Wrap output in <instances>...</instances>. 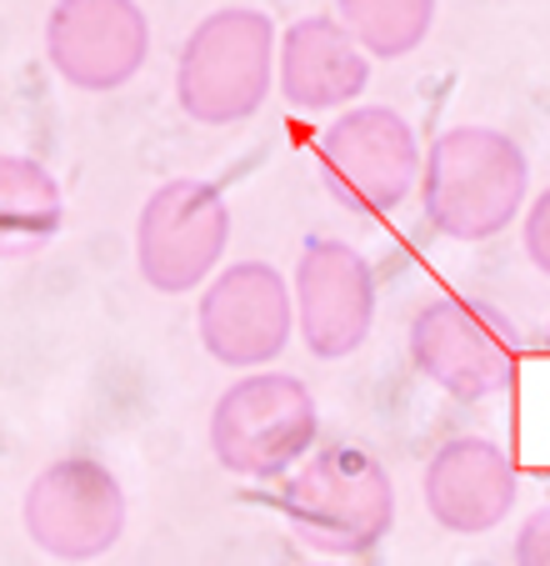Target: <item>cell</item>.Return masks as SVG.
<instances>
[{"instance_id": "cell-14", "label": "cell", "mask_w": 550, "mask_h": 566, "mask_svg": "<svg viewBox=\"0 0 550 566\" xmlns=\"http://www.w3.org/2000/svg\"><path fill=\"white\" fill-rule=\"evenodd\" d=\"M65 226L61 181L35 156H0V261L45 251Z\"/></svg>"}, {"instance_id": "cell-5", "label": "cell", "mask_w": 550, "mask_h": 566, "mask_svg": "<svg viewBox=\"0 0 550 566\" xmlns=\"http://www.w3.org/2000/svg\"><path fill=\"white\" fill-rule=\"evenodd\" d=\"M411 361L455 401H486L516 381L520 342L500 306L476 296H431L411 316Z\"/></svg>"}, {"instance_id": "cell-8", "label": "cell", "mask_w": 550, "mask_h": 566, "mask_svg": "<svg viewBox=\"0 0 550 566\" xmlns=\"http://www.w3.org/2000/svg\"><path fill=\"white\" fill-rule=\"evenodd\" d=\"M25 536L51 562H96L126 536V492L96 457H61L25 486Z\"/></svg>"}, {"instance_id": "cell-18", "label": "cell", "mask_w": 550, "mask_h": 566, "mask_svg": "<svg viewBox=\"0 0 550 566\" xmlns=\"http://www.w3.org/2000/svg\"><path fill=\"white\" fill-rule=\"evenodd\" d=\"M546 352H550V326H546Z\"/></svg>"}, {"instance_id": "cell-3", "label": "cell", "mask_w": 550, "mask_h": 566, "mask_svg": "<svg viewBox=\"0 0 550 566\" xmlns=\"http://www.w3.org/2000/svg\"><path fill=\"white\" fill-rule=\"evenodd\" d=\"M275 86V25L265 11H215L186 35L176 101L195 126H235L265 106Z\"/></svg>"}, {"instance_id": "cell-17", "label": "cell", "mask_w": 550, "mask_h": 566, "mask_svg": "<svg viewBox=\"0 0 550 566\" xmlns=\"http://www.w3.org/2000/svg\"><path fill=\"white\" fill-rule=\"evenodd\" d=\"M526 256L536 261L540 276H550V186L530 201V211H526Z\"/></svg>"}, {"instance_id": "cell-16", "label": "cell", "mask_w": 550, "mask_h": 566, "mask_svg": "<svg viewBox=\"0 0 550 566\" xmlns=\"http://www.w3.org/2000/svg\"><path fill=\"white\" fill-rule=\"evenodd\" d=\"M510 556H516V566H550V502L520 522Z\"/></svg>"}, {"instance_id": "cell-10", "label": "cell", "mask_w": 550, "mask_h": 566, "mask_svg": "<svg viewBox=\"0 0 550 566\" xmlns=\"http://www.w3.org/2000/svg\"><path fill=\"white\" fill-rule=\"evenodd\" d=\"M296 321L316 361H346L376 326L371 261L336 235H310L296 261Z\"/></svg>"}, {"instance_id": "cell-7", "label": "cell", "mask_w": 550, "mask_h": 566, "mask_svg": "<svg viewBox=\"0 0 550 566\" xmlns=\"http://www.w3.org/2000/svg\"><path fill=\"white\" fill-rule=\"evenodd\" d=\"M320 176L346 211L385 216L421 186V146L401 111L346 106L320 136Z\"/></svg>"}, {"instance_id": "cell-6", "label": "cell", "mask_w": 550, "mask_h": 566, "mask_svg": "<svg viewBox=\"0 0 550 566\" xmlns=\"http://www.w3.org/2000/svg\"><path fill=\"white\" fill-rule=\"evenodd\" d=\"M225 247H231V206L221 186L176 176L146 196L136 221V261L146 286L186 296L215 276Z\"/></svg>"}, {"instance_id": "cell-11", "label": "cell", "mask_w": 550, "mask_h": 566, "mask_svg": "<svg viewBox=\"0 0 550 566\" xmlns=\"http://www.w3.org/2000/svg\"><path fill=\"white\" fill-rule=\"evenodd\" d=\"M45 55L75 91H120L150 55V21L136 0H55Z\"/></svg>"}, {"instance_id": "cell-15", "label": "cell", "mask_w": 550, "mask_h": 566, "mask_svg": "<svg viewBox=\"0 0 550 566\" xmlns=\"http://www.w3.org/2000/svg\"><path fill=\"white\" fill-rule=\"evenodd\" d=\"M336 6L340 25L360 41V51L381 61L421 51L435 25V0H336Z\"/></svg>"}, {"instance_id": "cell-4", "label": "cell", "mask_w": 550, "mask_h": 566, "mask_svg": "<svg viewBox=\"0 0 550 566\" xmlns=\"http://www.w3.org/2000/svg\"><path fill=\"white\" fill-rule=\"evenodd\" d=\"M320 437L316 396L290 371H261L231 381L211 411V451L245 481L286 476Z\"/></svg>"}, {"instance_id": "cell-2", "label": "cell", "mask_w": 550, "mask_h": 566, "mask_svg": "<svg viewBox=\"0 0 550 566\" xmlns=\"http://www.w3.org/2000/svg\"><path fill=\"white\" fill-rule=\"evenodd\" d=\"M530 196V160L506 130L451 126L421 156V206L435 235L490 241Z\"/></svg>"}, {"instance_id": "cell-12", "label": "cell", "mask_w": 550, "mask_h": 566, "mask_svg": "<svg viewBox=\"0 0 550 566\" xmlns=\"http://www.w3.org/2000/svg\"><path fill=\"white\" fill-rule=\"evenodd\" d=\"M425 512L455 536L496 532L520 496L510 457L486 437H455L425 461Z\"/></svg>"}, {"instance_id": "cell-13", "label": "cell", "mask_w": 550, "mask_h": 566, "mask_svg": "<svg viewBox=\"0 0 550 566\" xmlns=\"http://www.w3.org/2000/svg\"><path fill=\"white\" fill-rule=\"evenodd\" d=\"M275 86L290 111H346L371 86V55L360 41L336 21V15H300L281 35V65H275Z\"/></svg>"}, {"instance_id": "cell-9", "label": "cell", "mask_w": 550, "mask_h": 566, "mask_svg": "<svg viewBox=\"0 0 550 566\" xmlns=\"http://www.w3.org/2000/svg\"><path fill=\"white\" fill-rule=\"evenodd\" d=\"M296 296L271 261H235L211 276L195 311V332L211 361L231 371H255L290 346Z\"/></svg>"}, {"instance_id": "cell-1", "label": "cell", "mask_w": 550, "mask_h": 566, "mask_svg": "<svg viewBox=\"0 0 550 566\" xmlns=\"http://www.w3.org/2000/svg\"><path fill=\"white\" fill-rule=\"evenodd\" d=\"M281 516L320 556H371L395 526V481L366 447H310L286 471Z\"/></svg>"}]
</instances>
